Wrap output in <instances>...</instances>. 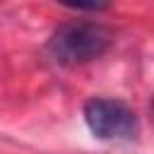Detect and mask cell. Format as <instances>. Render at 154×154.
<instances>
[{
    "instance_id": "1",
    "label": "cell",
    "mask_w": 154,
    "mask_h": 154,
    "mask_svg": "<svg viewBox=\"0 0 154 154\" xmlns=\"http://www.w3.org/2000/svg\"><path fill=\"white\" fill-rule=\"evenodd\" d=\"M111 31L96 22H67L60 24L48 38V55L65 67L87 65L101 58L111 48Z\"/></svg>"
},
{
    "instance_id": "2",
    "label": "cell",
    "mask_w": 154,
    "mask_h": 154,
    "mask_svg": "<svg viewBox=\"0 0 154 154\" xmlns=\"http://www.w3.org/2000/svg\"><path fill=\"white\" fill-rule=\"evenodd\" d=\"M84 123L96 140H135L140 132V123L135 111L120 99L94 96L84 103Z\"/></svg>"
}]
</instances>
